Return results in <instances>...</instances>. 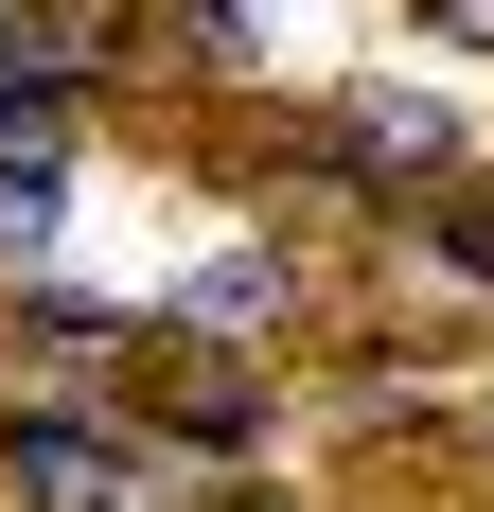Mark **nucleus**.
<instances>
[{"label":"nucleus","instance_id":"f257e3e1","mask_svg":"<svg viewBox=\"0 0 494 512\" xmlns=\"http://www.w3.org/2000/svg\"><path fill=\"white\" fill-rule=\"evenodd\" d=\"M124 477H142V460H124L106 424H71V407H18V424H0V495H18V512H124Z\"/></svg>","mask_w":494,"mask_h":512},{"label":"nucleus","instance_id":"f03ea898","mask_svg":"<svg viewBox=\"0 0 494 512\" xmlns=\"http://www.w3.org/2000/svg\"><path fill=\"white\" fill-rule=\"evenodd\" d=\"M53 248V177H0V265H36Z\"/></svg>","mask_w":494,"mask_h":512},{"label":"nucleus","instance_id":"7ed1b4c3","mask_svg":"<svg viewBox=\"0 0 494 512\" xmlns=\"http://www.w3.org/2000/svg\"><path fill=\"white\" fill-rule=\"evenodd\" d=\"M424 36H477L494 53V0H424Z\"/></svg>","mask_w":494,"mask_h":512}]
</instances>
